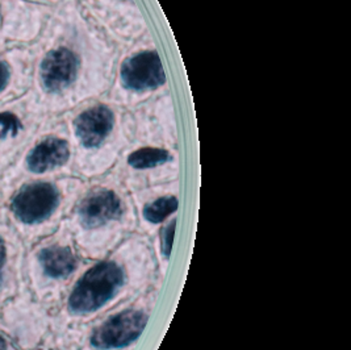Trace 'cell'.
<instances>
[{
    "label": "cell",
    "mask_w": 351,
    "mask_h": 350,
    "mask_svg": "<svg viewBox=\"0 0 351 350\" xmlns=\"http://www.w3.org/2000/svg\"><path fill=\"white\" fill-rule=\"evenodd\" d=\"M70 159L69 145L61 139H47L32 148L25 156L23 169L27 174L43 176L64 167Z\"/></svg>",
    "instance_id": "9"
},
{
    "label": "cell",
    "mask_w": 351,
    "mask_h": 350,
    "mask_svg": "<svg viewBox=\"0 0 351 350\" xmlns=\"http://www.w3.org/2000/svg\"><path fill=\"white\" fill-rule=\"evenodd\" d=\"M113 124L112 112L103 106L84 111L75 120V133L84 148H96L106 140Z\"/></svg>",
    "instance_id": "11"
},
{
    "label": "cell",
    "mask_w": 351,
    "mask_h": 350,
    "mask_svg": "<svg viewBox=\"0 0 351 350\" xmlns=\"http://www.w3.org/2000/svg\"><path fill=\"white\" fill-rule=\"evenodd\" d=\"M10 78V70L8 66L0 61V91L7 86V82Z\"/></svg>",
    "instance_id": "18"
},
{
    "label": "cell",
    "mask_w": 351,
    "mask_h": 350,
    "mask_svg": "<svg viewBox=\"0 0 351 350\" xmlns=\"http://www.w3.org/2000/svg\"><path fill=\"white\" fill-rule=\"evenodd\" d=\"M62 190L51 182L34 180L20 186L0 208L27 248L51 235L64 207Z\"/></svg>",
    "instance_id": "2"
},
{
    "label": "cell",
    "mask_w": 351,
    "mask_h": 350,
    "mask_svg": "<svg viewBox=\"0 0 351 350\" xmlns=\"http://www.w3.org/2000/svg\"><path fill=\"white\" fill-rule=\"evenodd\" d=\"M0 329L19 349H33L48 334V308L24 285L15 296L0 305Z\"/></svg>",
    "instance_id": "4"
},
{
    "label": "cell",
    "mask_w": 351,
    "mask_h": 350,
    "mask_svg": "<svg viewBox=\"0 0 351 350\" xmlns=\"http://www.w3.org/2000/svg\"><path fill=\"white\" fill-rule=\"evenodd\" d=\"M27 246L0 208V305L15 296L24 282Z\"/></svg>",
    "instance_id": "5"
},
{
    "label": "cell",
    "mask_w": 351,
    "mask_h": 350,
    "mask_svg": "<svg viewBox=\"0 0 351 350\" xmlns=\"http://www.w3.org/2000/svg\"><path fill=\"white\" fill-rule=\"evenodd\" d=\"M77 74V58L67 49H58L48 54L41 66V80L49 91H61Z\"/></svg>",
    "instance_id": "10"
},
{
    "label": "cell",
    "mask_w": 351,
    "mask_h": 350,
    "mask_svg": "<svg viewBox=\"0 0 351 350\" xmlns=\"http://www.w3.org/2000/svg\"><path fill=\"white\" fill-rule=\"evenodd\" d=\"M176 209H178L176 198L173 196L160 198L144 208L145 220L153 224L162 223L166 218L174 213Z\"/></svg>",
    "instance_id": "13"
},
{
    "label": "cell",
    "mask_w": 351,
    "mask_h": 350,
    "mask_svg": "<svg viewBox=\"0 0 351 350\" xmlns=\"http://www.w3.org/2000/svg\"><path fill=\"white\" fill-rule=\"evenodd\" d=\"M80 266V255L73 241L66 233L57 232L27 248L24 282L33 296L48 308L60 299Z\"/></svg>",
    "instance_id": "1"
},
{
    "label": "cell",
    "mask_w": 351,
    "mask_h": 350,
    "mask_svg": "<svg viewBox=\"0 0 351 350\" xmlns=\"http://www.w3.org/2000/svg\"><path fill=\"white\" fill-rule=\"evenodd\" d=\"M124 285V272L113 261H101L84 271L69 290L64 315L77 320L91 316L106 307Z\"/></svg>",
    "instance_id": "3"
},
{
    "label": "cell",
    "mask_w": 351,
    "mask_h": 350,
    "mask_svg": "<svg viewBox=\"0 0 351 350\" xmlns=\"http://www.w3.org/2000/svg\"><path fill=\"white\" fill-rule=\"evenodd\" d=\"M121 216V202L114 192L97 189L80 199L74 212V225L83 239Z\"/></svg>",
    "instance_id": "7"
},
{
    "label": "cell",
    "mask_w": 351,
    "mask_h": 350,
    "mask_svg": "<svg viewBox=\"0 0 351 350\" xmlns=\"http://www.w3.org/2000/svg\"><path fill=\"white\" fill-rule=\"evenodd\" d=\"M170 159V154L166 150L156 148L140 149L129 156V165L134 169H150L162 165Z\"/></svg>",
    "instance_id": "12"
},
{
    "label": "cell",
    "mask_w": 351,
    "mask_h": 350,
    "mask_svg": "<svg viewBox=\"0 0 351 350\" xmlns=\"http://www.w3.org/2000/svg\"><path fill=\"white\" fill-rule=\"evenodd\" d=\"M147 315L138 310H128L95 327L87 337L91 350H116L134 342L144 332Z\"/></svg>",
    "instance_id": "6"
},
{
    "label": "cell",
    "mask_w": 351,
    "mask_h": 350,
    "mask_svg": "<svg viewBox=\"0 0 351 350\" xmlns=\"http://www.w3.org/2000/svg\"><path fill=\"white\" fill-rule=\"evenodd\" d=\"M121 80L132 90L156 89L165 82V74L157 53L145 51L127 60L121 69Z\"/></svg>",
    "instance_id": "8"
},
{
    "label": "cell",
    "mask_w": 351,
    "mask_h": 350,
    "mask_svg": "<svg viewBox=\"0 0 351 350\" xmlns=\"http://www.w3.org/2000/svg\"><path fill=\"white\" fill-rule=\"evenodd\" d=\"M174 232H176V220L170 225L166 226L165 232H163V237H162V253L169 258L171 255V249H173V240H174Z\"/></svg>",
    "instance_id": "14"
},
{
    "label": "cell",
    "mask_w": 351,
    "mask_h": 350,
    "mask_svg": "<svg viewBox=\"0 0 351 350\" xmlns=\"http://www.w3.org/2000/svg\"><path fill=\"white\" fill-rule=\"evenodd\" d=\"M0 126H3L4 129L1 130V133H0V137L1 139H4L5 136H7V133H10L11 132V135H16L17 128H19V123H17L16 119L11 115H8V113H3V115H0Z\"/></svg>",
    "instance_id": "15"
},
{
    "label": "cell",
    "mask_w": 351,
    "mask_h": 350,
    "mask_svg": "<svg viewBox=\"0 0 351 350\" xmlns=\"http://www.w3.org/2000/svg\"><path fill=\"white\" fill-rule=\"evenodd\" d=\"M31 350H69L67 348L62 347L61 344H58V341H56V338H51L50 336L47 334V337Z\"/></svg>",
    "instance_id": "16"
},
{
    "label": "cell",
    "mask_w": 351,
    "mask_h": 350,
    "mask_svg": "<svg viewBox=\"0 0 351 350\" xmlns=\"http://www.w3.org/2000/svg\"><path fill=\"white\" fill-rule=\"evenodd\" d=\"M0 350H20L15 342L0 329Z\"/></svg>",
    "instance_id": "17"
}]
</instances>
